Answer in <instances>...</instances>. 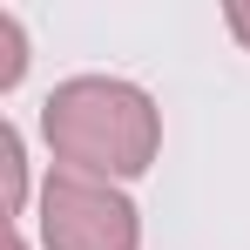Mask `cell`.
<instances>
[{
  "mask_svg": "<svg viewBox=\"0 0 250 250\" xmlns=\"http://www.w3.org/2000/svg\"><path fill=\"white\" fill-rule=\"evenodd\" d=\"M41 135L61 169H82L102 183H128L156 163L163 149V115L135 82L115 75H75L41 102Z\"/></svg>",
  "mask_w": 250,
  "mask_h": 250,
  "instance_id": "1",
  "label": "cell"
},
{
  "mask_svg": "<svg viewBox=\"0 0 250 250\" xmlns=\"http://www.w3.org/2000/svg\"><path fill=\"white\" fill-rule=\"evenodd\" d=\"M41 244L47 250H142V216L115 183L82 169H47L41 183Z\"/></svg>",
  "mask_w": 250,
  "mask_h": 250,
  "instance_id": "2",
  "label": "cell"
},
{
  "mask_svg": "<svg viewBox=\"0 0 250 250\" xmlns=\"http://www.w3.org/2000/svg\"><path fill=\"white\" fill-rule=\"evenodd\" d=\"M0 176H7V223H21L27 209V156H21V128L0 122Z\"/></svg>",
  "mask_w": 250,
  "mask_h": 250,
  "instance_id": "3",
  "label": "cell"
},
{
  "mask_svg": "<svg viewBox=\"0 0 250 250\" xmlns=\"http://www.w3.org/2000/svg\"><path fill=\"white\" fill-rule=\"evenodd\" d=\"M21 75H27V41H21V21H14V14H0V95H7V88H21Z\"/></svg>",
  "mask_w": 250,
  "mask_h": 250,
  "instance_id": "4",
  "label": "cell"
},
{
  "mask_svg": "<svg viewBox=\"0 0 250 250\" xmlns=\"http://www.w3.org/2000/svg\"><path fill=\"white\" fill-rule=\"evenodd\" d=\"M223 21H230V34L250 47V0H230V7H223Z\"/></svg>",
  "mask_w": 250,
  "mask_h": 250,
  "instance_id": "5",
  "label": "cell"
},
{
  "mask_svg": "<svg viewBox=\"0 0 250 250\" xmlns=\"http://www.w3.org/2000/svg\"><path fill=\"white\" fill-rule=\"evenodd\" d=\"M7 250H27V244H21V223H7Z\"/></svg>",
  "mask_w": 250,
  "mask_h": 250,
  "instance_id": "6",
  "label": "cell"
}]
</instances>
